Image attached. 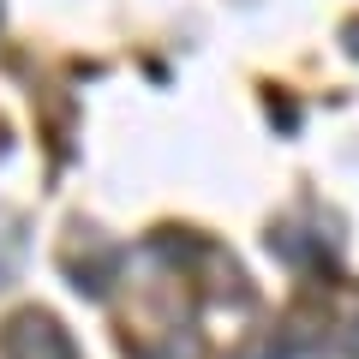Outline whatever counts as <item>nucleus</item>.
<instances>
[{"label": "nucleus", "mask_w": 359, "mask_h": 359, "mask_svg": "<svg viewBox=\"0 0 359 359\" xmlns=\"http://www.w3.org/2000/svg\"><path fill=\"white\" fill-rule=\"evenodd\" d=\"M6 359H78V347L66 341V330L54 318L25 311V318H13V330H6Z\"/></svg>", "instance_id": "f257e3e1"}, {"label": "nucleus", "mask_w": 359, "mask_h": 359, "mask_svg": "<svg viewBox=\"0 0 359 359\" xmlns=\"http://www.w3.org/2000/svg\"><path fill=\"white\" fill-rule=\"evenodd\" d=\"M18 252H25V233H18V216H0V287L13 282Z\"/></svg>", "instance_id": "f03ea898"}, {"label": "nucleus", "mask_w": 359, "mask_h": 359, "mask_svg": "<svg viewBox=\"0 0 359 359\" xmlns=\"http://www.w3.org/2000/svg\"><path fill=\"white\" fill-rule=\"evenodd\" d=\"M341 36H347V48L359 54V18H353V25H347V30H341Z\"/></svg>", "instance_id": "7ed1b4c3"}]
</instances>
